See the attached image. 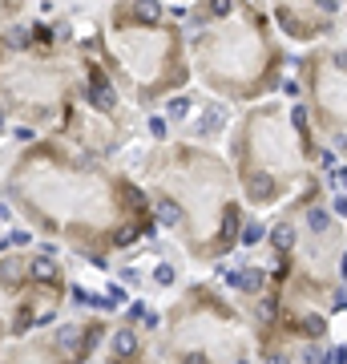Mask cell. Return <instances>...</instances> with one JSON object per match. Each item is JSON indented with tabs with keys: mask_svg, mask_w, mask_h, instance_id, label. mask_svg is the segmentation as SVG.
I'll return each mask as SVG.
<instances>
[{
	"mask_svg": "<svg viewBox=\"0 0 347 364\" xmlns=\"http://www.w3.org/2000/svg\"><path fill=\"white\" fill-rule=\"evenodd\" d=\"M146 174L158 227L198 264L231 259L247 223V202L226 154L202 142H165L146 158Z\"/></svg>",
	"mask_w": 347,
	"mask_h": 364,
	"instance_id": "1",
	"label": "cell"
},
{
	"mask_svg": "<svg viewBox=\"0 0 347 364\" xmlns=\"http://www.w3.org/2000/svg\"><path fill=\"white\" fill-rule=\"evenodd\" d=\"M323 142L315 138L303 101H259L238 114L226 142L238 195L250 211L279 215L299 199H327V178L319 170Z\"/></svg>",
	"mask_w": 347,
	"mask_h": 364,
	"instance_id": "2",
	"label": "cell"
},
{
	"mask_svg": "<svg viewBox=\"0 0 347 364\" xmlns=\"http://www.w3.org/2000/svg\"><path fill=\"white\" fill-rule=\"evenodd\" d=\"M190 65L198 82L222 101L259 105L283 89L287 45L263 4L210 0L190 8Z\"/></svg>",
	"mask_w": 347,
	"mask_h": 364,
	"instance_id": "3",
	"label": "cell"
},
{
	"mask_svg": "<svg viewBox=\"0 0 347 364\" xmlns=\"http://www.w3.org/2000/svg\"><path fill=\"white\" fill-rule=\"evenodd\" d=\"M347 223L335 219L327 199H299L266 223L259 264L266 267L271 292L291 308H347Z\"/></svg>",
	"mask_w": 347,
	"mask_h": 364,
	"instance_id": "4",
	"label": "cell"
},
{
	"mask_svg": "<svg viewBox=\"0 0 347 364\" xmlns=\"http://www.w3.org/2000/svg\"><path fill=\"white\" fill-rule=\"evenodd\" d=\"M97 53L109 77L133 98V105H154L162 98L170 101L194 77L190 37L154 0L114 4L105 17V41H97Z\"/></svg>",
	"mask_w": 347,
	"mask_h": 364,
	"instance_id": "5",
	"label": "cell"
},
{
	"mask_svg": "<svg viewBox=\"0 0 347 364\" xmlns=\"http://www.w3.org/2000/svg\"><path fill=\"white\" fill-rule=\"evenodd\" d=\"M162 364H254V332L215 283H190L162 316Z\"/></svg>",
	"mask_w": 347,
	"mask_h": 364,
	"instance_id": "6",
	"label": "cell"
},
{
	"mask_svg": "<svg viewBox=\"0 0 347 364\" xmlns=\"http://www.w3.org/2000/svg\"><path fill=\"white\" fill-rule=\"evenodd\" d=\"M295 82L303 89V105H307L315 138L339 162H347V0L339 29L327 41L299 53Z\"/></svg>",
	"mask_w": 347,
	"mask_h": 364,
	"instance_id": "7",
	"label": "cell"
},
{
	"mask_svg": "<svg viewBox=\"0 0 347 364\" xmlns=\"http://www.w3.org/2000/svg\"><path fill=\"white\" fill-rule=\"evenodd\" d=\"M271 20L279 37L295 41L303 49H311L319 41H327L339 20H343V0H307V4H275L271 8Z\"/></svg>",
	"mask_w": 347,
	"mask_h": 364,
	"instance_id": "8",
	"label": "cell"
},
{
	"mask_svg": "<svg viewBox=\"0 0 347 364\" xmlns=\"http://www.w3.org/2000/svg\"><path fill=\"white\" fill-rule=\"evenodd\" d=\"M226 122H231L226 101H206V114H202L190 130H194V138H218V134H226Z\"/></svg>",
	"mask_w": 347,
	"mask_h": 364,
	"instance_id": "9",
	"label": "cell"
},
{
	"mask_svg": "<svg viewBox=\"0 0 347 364\" xmlns=\"http://www.w3.org/2000/svg\"><path fill=\"white\" fill-rule=\"evenodd\" d=\"M263 243H266V223L263 219H247V223H243V235H238V247L254 251V247H263Z\"/></svg>",
	"mask_w": 347,
	"mask_h": 364,
	"instance_id": "10",
	"label": "cell"
},
{
	"mask_svg": "<svg viewBox=\"0 0 347 364\" xmlns=\"http://www.w3.org/2000/svg\"><path fill=\"white\" fill-rule=\"evenodd\" d=\"M33 45V25H13L4 29V49H29Z\"/></svg>",
	"mask_w": 347,
	"mask_h": 364,
	"instance_id": "11",
	"label": "cell"
},
{
	"mask_svg": "<svg viewBox=\"0 0 347 364\" xmlns=\"http://www.w3.org/2000/svg\"><path fill=\"white\" fill-rule=\"evenodd\" d=\"M190 110H194V98L174 93V98L165 101V122H170V117H174V122H182V117H190Z\"/></svg>",
	"mask_w": 347,
	"mask_h": 364,
	"instance_id": "12",
	"label": "cell"
},
{
	"mask_svg": "<svg viewBox=\"0 0 347 364\" xmlns=\"http://www.w3.org/2000/svg\"><path fill=\"white\" fill-rule=\"evenodd\" d=\"M174 280H178L174 264H158V267H154V283H158V287H170Z\"/></svg>",
	"mask_w": 347,
	"mask_h": 364,
	"instance_id": "13",
	"label": "cell"
},
{
	"mask_svg": "<svg viewBox=\"0 0 347 364\" xmlns=\"http://www.w3.org/2000/svg\"><path fill=\"white\" fill-rule=\"evenodd\" d=\"M149 134H154V138L165 146V138H170V122H165L162 114H154V117H149Z\"/></svg>",
	"mask_w": 347,
	"mask_h": 364,
	"instance_id": "14",
	"label": "cell"
},
{
	"mask_svg": "<svg viewBox=\"0 0 347 364\" xmlns=\"http://www.w3.org/2000/svg\"><path fill=\"white\" fill-rule=\"evenodd\" d=\"M105 299H109V308H125V287H121V283H109V287H105Z\"/></svg>",
	"mask_w": 347,
	"mask_h": 364,
	"instance_id": "15",
	"label": "cell"
},
{
	"mask_svg": "<svg viewBox=\"0 0 347 364\" xmlns=\"http://www.w3.org/2000/svg\"><path fill=\"white\" fill-rule=\"evenodd\" d=\"M4 239H8V247H29V243H33V235L25 231V227H13Z\"/></svg>",
	"mask_w": 347,
	"mask_h": 364,
	"instance_id": "16",
	"label": "cell"
},
{
	"mask_svg": "<svg viewBox=\"0 0 347 364\" xmlns=\"http://www.w3.org/2000/svg\"><path fill=\"white\" fill-rule=\"evenodd\" d=\"M13 138H17V142H33L36 130H33V126H17V130H13Z\"/></svg>",
	"mask_w": 347,
	"mask_h": 364,
	"instance_id": "17",
	"label": "cell"
},
{
	"mask_svg": "<svg viewBox=\"0 0 347 364\" xmlns=\"http://www.w3.org/2000/svg\"><path fill=\"white\" fill-rule=\"evenodd\" d=\"M121 283H142V275H137L133 267H125V271H121Z\"/></svg>",
	"mask_w": 347,
	"mask_h": 364,
	"instance_id": "18",
	"label": "cell"
},
{
	"mask_svg": "<svg viewBox=\"0 0 347 364\" xmlns=\"http://www.w3.org/2000/svg\"><path fill=\"white\" fill-rule=\"evenodd\" d=\"M0 219H4V223L13 219V211H8V202H0Z\"/></svg>",
	"mask_w": 347,
	"mask_h": 364,
	"instance_id": "19",
	"label": "cell"
},
{
	"mask_svg": "<svg viewBox=\"0 0 347 364\" xmlns=\"http://www.w3.org/2000/svg\"><path fill=\"white\" fill-rule=\"evenodd\" d=\"M4 126H8V122H4V110H0V134H4Z\"/></svg>",
	"mask_w": 347,
	"mask_h": 364,
	"instance_id": "20",
	"label": "cell"
},
{
	"mask_svg": "<svg viewBox=\"0 0 347 364\" xmlns=\"http://www.w3.org/2000/svg\"><path fill=\"white\" fill-rule=\"evenodd\" d=\"M343 280H347V255H343Z\"/></svg>",
	"mask_w": 347,
	"mask_h": 364,
	"instance_id": "21",
	"label": "cell"
},
{
	"mask_svg": "<svg viewBox=\"0 0 347 364\" xmlns=\"http://www.w3.org/2000/svg\"><path fill=\"white\" fill-rule=\"evenodd\" d=\"M105 364H114V360H105Z\"/></svg>",
	"mask_w": 347,
	"mask_h": 364,
	"instance_id": "22",
	"label": "cell"
}]
</instances>
